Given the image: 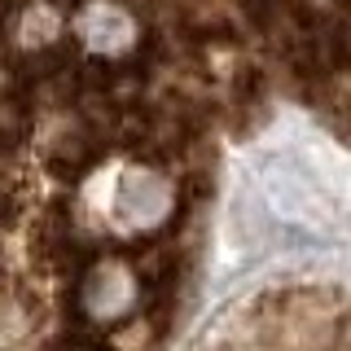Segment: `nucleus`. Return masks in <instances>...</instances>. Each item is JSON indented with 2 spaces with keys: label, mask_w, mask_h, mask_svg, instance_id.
<instances>
[{
  "label": "nucleus",
  "mask_w": 351,
  "mask_h": 351,
  "mask_svg": "<svg viewBox=\"0 0 351 351\" xmlns=\"http://www.w3.org/2000/svg\"><path fill=\"white\" fill-rule=\"evenodd\" d=\"M272 84L255 0H0V351H167Z\"/></svg>",
  "instance_id": "f257e3e1"
},
{
  "label": "nucleus",
  "mask_w": 351,
  "mask_h": 351,
  "mask_svg": "<svg viewBox=\"0 0 351 351\" xmlns=\"http://www.w3.org/2000/svg\"><path fill=\"white\" fill-rule=\"evenodd\" d=\"M197 351H351V285H277L228 307Z\"/></svg>",
  "instance_id": "f03ea898"
}]
</instances>
